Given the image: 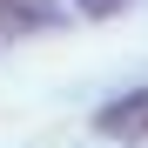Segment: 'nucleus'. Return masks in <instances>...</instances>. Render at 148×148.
<instances>
[{
  "label": "nucleus",
  "instance_id": "nucleus-1",
  "mask_svg": "<svg viewBox=\"0 0 148 148\" xmlns=\"http://www.w3.org/2000/svg\"><path fill=\"white\" fill-rule=\"evenodd\" d=\"M141 128H148V88L121 94V101H108L101 114H94V135L101 141H141Z\"/></svg>",
  "mask_w": 148,
  "mask_h": 148
},
{
  "label": "nucleus",
  "instance_id": "nucleus-2",
  "mask_svg": "<svg viewBox=\"0 0 148 148\" xmlns=\"http://www.w3.org/2000/svg\"><path fill=\"white\" fill-rule=\"evenodd\" d=\"M61 7L54 0H0V27L7 34H40V27H54Z\"/></svg>",
  "mask_w": 148,
  "mask_h": 148
},
{
  "label": "nucleus",
  "instance_id": "nucleus-3",
  "mask_svg": "<svg viewBox=\"0 0 148 148\" xmlns=\"http://www.w3.org/2000/svg\"><path fill=\"white\" fill-rule=\"evenodd\" d=\"M114 7H128V0H81V14H114Z\"/></svg>",
  "mask_w": 148,
  "mask_h": 148
},
{
  "label": "nucleus",
  "instance_id": "nucleus-4",
  "mask_svg": "<svg viewBox=\"0 0 148 148\" xmlns=\"http://www.w3.org/2000/svg\"><path fill=\"white\" fill-rule=\"evenodd\" d=\"M141 141H148V128H141Z\"/></svg>",
  "mask_w": 148,
  "mask_h": 148
}]
</instances>
